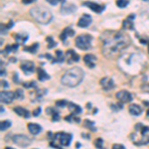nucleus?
Returning a JSON list of instances; mask_svg holds the SVG:
<instances>
[{"mask_svg":"<svg viewBox=\"0 0 149 149\" xmlns=\"http://www.w3.org/2000/svg\"><path fill=\"white\" fill-rule=\"evenodd\" d=\"M47 112L48 113H49V112L51 113L53 121H58V120H60V118H61V117H60V112L57 109H54V107H48Z\"/></svg>","mask_w":149,"mask_h":149,"instance_id":"a878e982","label":"nucleus"},{"mask_svg":"<svg viewBox=\"0 0 149 149\" xmlns=\"http://www.w3.org/2000/svg\"><path fill=\"white\" fill-rule=\"evenodd\" d=\"M65 60V56L63 54V52L61 50H57L56 51V59H55V62H58V63H62Z\"/></svg>","mask_w":149,"mask_h":149,"instance_id":"c756f323","label":"nucleus"},{"mask_svg":"<svg viewBox=\"0 0 149 149\" xmlns=\"http://www.w3.org/2000/svg\"><path fill=\"white\" fill-rule=\"evenodd\" d=\"M65 120H67V121H69V122H80L81 121V119L79 118L78 116H77V114H74V113H71L69 115V116H67V117H65Z\"/></svg>","mask_w":149,"mask_h":149,"instance_id":"c85d7f7f","label":"nucleus"},{"mask_svg":"<svg viewBox=\"0 0 149 149\" xmlns=\"http://www.w3.org/2000/svg\"><path fill=\"white\" fill-rule=\"evenodd\" d=\"M83 5L90 8L91 10H93V12H95V13H97V14L102 13L105 8L104 5H100V4L95 3V2H92V1H85L83 3Z\"/></svg>","mask_w":149,"mask_h":149,"instance_id":"1a4fd4ad","label":"nucleus"},{"mask_svg":"<svg viewBox=\"0 0 149 149\" xmlns=\"http://www.w3.org/2000/svg\"><path fill=\"white\" fill-rule=\"evenodd\" d=\"M130 137L132 139V142L135 145H145V144L149 143V135H142L136 131H134L131 134Z\"/></svg>","mask_w":149,"mask_h":149,"instance_id":"6e6552de","label":"nucleus"},{"mask_svg":"<svg viewBox=\"0 0 149 149\" xmlns=\"http://www.w3.org/2000/svg\"><path fill=\"white\" fill-rule=\"evenodd\" d=\"M84 125L86 128H88L90 130L92 131H97V128L95 127V121H92V120H88V119H86L84 121Z\"/></svg>","mask_w":149,"mask_h":149,"instance_id":"cd10ccee","label":"nucleus"},{"mask_svg":"<svg viewBox=\"0 0 149 149\" xmlns=\"http://www.w3.org/2000/svg\"><path fill=\"white\" fill-rule=\"evenodd\" d=\"M15 39L17 40L18 42H20V43H25V41L28 39V36H25L24 38H22V36H21V35H16Z\"/></svg>","mask_w":149,"mask_h":149,"instance_id":"ea45409f","label":"nucleus"},{"mask_svg":"<svg viewBox=\"0 0 149 149\" xmlns=\"http://www.w3.org/2000/svg\"><path fill=\"white\" fill-rule=\"evenodd\" d=\"M146 117H147V119L149 120V109L147 110V114H146Z\"/></svg>","mask_w":149,"mask_h":149,"instance_id":"09e8293b","label":"nucleus"},{"mask_svg":"<svg viewBox=\"0 0 149 149\" xmlns=\"http://www.w3.org/2000/svg\"><path fill=\"white\" fill-rule=\"evenodd\" d=\"M14 111H15L18 115H20V116L24 117V118H29V117H30V112H29L26 109L22 107H14Z\"/></svg>","mask_w":149,"mask_h":149,"instance_id":"5701e85b","label":"nucleus"},{"mask_svg":"<svg viewBox=\"0 0 149 149\" xmlns=\"http://www.w3.org/2000/svg\"><path fill=\"white\" fill-rule=\"evenodd\" d=\"M35 1V0H22V2L24 4H28V3H31V2Z\"/></svg>","mask_w":149,"mask_h":149,"instance_id":"49530a36","label":"nucleus"},{"mask_svg":"<svg viewBox=\"0 0 149 149\" xmlns=\"http://www.w3.org/2000/svg\"><path fill=\"white\" fill-rule=\"evenodd\" d=\"M47 91L46 90H37L36 92H33L31 93V100L33 102H40V100L43 97V95L46 93Z\"/></svg>","mask_w":149,"mask_h":149,"instance_id":"412c9836","label":"nucleus"},{"mask_svg":"<svg viewBox=\"0 0 149 149\" xmlns=\"http://www.w3.org/2000/svg\"><path fill=\"white\" fill-rule=\"evenodd\" d=\"M46 1L48 2V3L51 4V5L55 6V5H57V4H59V3H64L65 0H46Z\"/></svg>","mask_w":149,"mask_h":149,"instance_id":"4c0bfd02","label":"nucleus"},{"mask_svg":"<svg viewBox=\"0 0 149 149\" xmlns=\"http://www.w3.org/2000/svg\"><path fill=\"white\" fill-rule=\"evenodd\" d=\"M100 86H102V90H104V91L112 90L115 86L113 80H112L110 77H104V78H102V80L100 81Z\"/></svg>","mask_w":149,"mask_h":149,"instance_id":"9d476101","label":"nucleus"},{"mask_svg":"<svg viewBox=\"0 0 149 149\" xmlns=\"http://www.w3.org/2000/svg\"><path fill=\"white\" fill-rule=\"evenodd\" d=\"M15 97L17 100H23L24 98V92L22 90H20V88H17L15 92Z\"/></svg>","mask_w":149,"mask_h":149,"instance_id":"f704fd0d","label":"nucleus"},{"mask_svg":"<svg viewBox=\"0 0 149 149\" xmlns=\"http://www.w3.org/2000/svg\"><path fill=\"white\" fill-rule=\"evenodd\" d=\"M102 144H103V140L102 138H97L95 141V146L97 148H102Z\"/></svg>","mask_w":149,"mask_h":149,"instance_id":"e433bc0d","label":"nucleus"},{"mask_svg":"<svg viewBox=\"0 0 149 149\" xmlns=\"http://www.w3.org/2000/svg\"><path fill=\"white\" fill-rule=\"evenodd\" d=\"M31 17L34 20H36V22L40 23V24H48L51 22L53 16L52 13L50 12V10L46 7H42V6H34L30 9L29 11Z\"/></svg>","mask_w":149,"mask_h":149,"instance_id":"20e7f679","label":"nucleus"},{"mask_svg":"<svg viewBox=\"0 0 149 149\" xmlns=\"http://www.w3.org/2000/svg\"><path fill=\"white\" fill-rule=\"evenodd\" d=\"M1 84H2V86H4V88H9V85L6 81H1Z\"/></svg>","mask_w":149,"mask_h":149,"instance_id":"a18cd8bd","label":"nucleus"},{"mask_svg":"<svg viewBox=\"0 0 149 149\" xmlns=\"http://www.w3.org/2000/svg\"><path fill=\"white\" fill-rule=\"evenodd\" d=\"M97 57L93 54H88L84 57V62H85L86 66L88 67L90 69L95 68V65H97Z\"/></svg>","mask_w":149,"mask_h":149,"instance_id":"4468645a","label":"nucleus"},{"mask_svg":"<svg viewBox=\"0 0 149 149\" xmlns=\"http://www.w3.org/2000/svg\"><path fill=\"white\" fill-rule=\"evenodd\" d=\"M143 109L142 107H140L139 104H136V103H132L131 105H129V112L134 115V116H138V115H140L142 113Z\"/></svg>","mask_w":149,"mask_h":149,"instance_id":"6ab92c4d","label":"nucleus"},{"mask_svg":"<svg viewBox=\"0 0 149 149\" xmlns=\"http://www.w3.org/2000/svg\"><path fill=\"white\" fill-rule=\"evenodd\" d=\"M141 90H142L144 93H149V84H145V85H143L142 86H141Z\"/></svg>","mask_w":149,"mask_h":149,"instance_id":"79ce46f5","label":"nucleus"},{"mask_svg":"<svg viewBox=\"0 0 149 149\" xmlns=\"http://www.w3.org/2000/svg\"><path fill=\"white\" fill-rule=\"evenodd\" d=\"M23 86L27 88H37V83L34 81H28V83H24Z\"/></svg>","mask_w":149,"mask_h":149,"instance_id":"72a5a7b5","label":"nucleus"},{"mask_svg":"<svg viewBox=\"0 0 149 149\" xmlns=\"http://www.w3.org/2000/svg\"><path fill=\"white\" fill-rule=\"evenodd\" d=\"M38 47H39V44L35 43V44H33L31 47H25L24 48V51H28V52H30L31 54H35L36 51L38 50Z\"/></svg>","mask_w":149,"mask_h":149,"instance_id":"7c9ffc66","label":"nucleus"},{"mask_svg":"<svg viewBox=\"0 0 149 149\" xmlns=\"http://www.w3.org/2000/svg\"><path fill=\"white\" fill-rule=\"evenodd\" d=\"M12 141L17 146H20V147H27L32 143V139L28 137L27 135H24V134H16V135H14L12 137Z\"/></svg>","mask_w":149,"mask_h":149,"instance_id":"0eeeda50","label":"nucleus"},{"mask_svg":"<svg viewBox=\"0 0 149 149\" xmlns=\"http://www.w3.org/2000/svg\"><path fill=\"white\" fill-rule=\"evenodd\" d=\"M18 49V44H14V45H9V46L6 47V49L4 51H2V54L5 53V55H8L9 53H12V52H15L17 51Z\"/></svg>","mask_w":149,"mask_h":149,"instance_id":"bb28decb","label":"nucleus"},{"mask_svg":"<svg viewBox=\"0 0 149 149\" xmlns=\"http://www.w3.org/2000/svg\"><path fill=\"white\" fill-rule=\"evenodd\" d=\"M85 73L83 69L80 67H74L68 70L61 79V83L64 86H69V88H74V86H79L84 80Z\"/></svg>","mask_w":149,"mask_h":149,"instance_id":"7ed1b4c3","label":"nucleus"},{"mask_svg":"<svg viewBox=\"0 0 149 149\" xmlns=\"http://www.w3.org/2000/svg\"><path fill=\"white\" fill-rule=\"evenodd\" d=\"M92 41H93V37L88 34H81L80 36L76 38V46L79 48L80 50H88L92 47Z\"/></svg>","mask_w":149,"mask_h":149,"instance_id":"39448f33","label":"nucleus"},{"mask_svg":"<svg viewBox=\"0 0 149 149\" xmlns=\"http://www.w3.org/2000/svg\"><path fill=\"white\" fill-rule=\"evenodd\" d=\"M28 130L30 131L31 134L33 135H37L42 131V126L38 123H29L28 124Z\"/></svg>","mask_w":149,"mask_h":149,"instance_id":"aec40b11","label":"nucleus"},{"mask_svg":"<svg viewBox=\"0 0 149 149\" xmlns=\"http://www.w3.org/2000/svg\"><path fill=\"white\" fill-rule=\"evenodd\" d=\"M117 100L120 102H129L132 100V95L128 91H119L118 93L115 95Z\"/></svg>","mask_w":149,"mask_h":149,"instance_id":"9b49d317","label":"nucleus"},{"mask_svg":"<svg viewBox=\"0 0 149 149\" xmlns=\"http://www.w3.org/2000/svg\"><path fill=\"white\" fill-rule=\"evenodd\" d=\"M144 1H147V0H144Z\"/></svg>","mask_w":149,"mask_h":149,"instance_id":"3c124183","label":"nucleus"},{"mask_svg":"<svg viewBox=\"0 0 149 149\" xmlns=\"http://www.w3.org/2000/svg\"><path fill=\"white\" fill-rule=\"evenodd\" d=\"M66 58H67L68 64L77 63V62H79V60H80V56H79L74 50H68V51L66 52Z\"/></svg>","mask_w":149,"mask_h":149,"instance_id":"2eb2a0df","label":"nucleus"},{"mask_svg":"<svg viewBox=\"0 0 149 149\" xmlns=\"http://www.w3.org/2000/svg\"><path fill=\"white\" fill-rule=\"evenodd\" d=\"M36 72H37L38 80H39V81H44L49 80V79H50V76L46 73V72H45V70H44V69H42V68H37V69H36Z\"/></svg>","mask_w":149,"mask_h":149,"instance_id":"b1692460","label":"nucleus"},{"mask_svg":"<svg viewBox=\"0 0 149 149\" xmlns=\"http://www.w3.org/2000/svg\"><path fill=\"white\" fill-rule=\"evenodd\" d=\"M14 98H16L15 93L6 92V91H3V92L0 93V100H1V102H4V103L12 102L14 100Z\"/></svg>","mask_w":149,"mask_h":149,"instance_id":"ddd939ff","label":"nucleus"},{"mask_svg":"<svg viewBox=\"0 0 149 149\" xmlns=\"http://www.w3.org/2000/svg\"><path fill=\"white\" fill-rule=\"evenodd\" d=\"M72 138L73 135L71 133H66V132H58L54 135V139L53 141H56L58 142L60 146H63V147H68L71 144Z\"/></svg>","mask_w":149,"mask_h":149,"instance_id":"423d86ee","label":"nucleus"},{"mask_svg":"<svg viewBox=\"0 0 149 149\" xmlns=\"http://www.w3.org/2000/svg\"><path fill=\"white\" fill-rule=\"evenodd\" d=\"M133 20H134V15H129L125 20L122 23V28L124 30H133L134 29V24H133Z\"/></svg>","mask_w":149,"mask_h":149,"instance_id":"a211bd4d","label":"nucleus"},{"mask_svg":"<svg viewBox=\"0 0 149 149\" xmlns=\"http://www.w3.org/2000/svg\"><path fill=\"white\" fill-rule=\"evenodd\" d=\"M110 107H112V109H113V110H120L122 107H123L121 103H118V104H111Z\"/></svg>","mask_w":149,"mask_h":149,"instance_id":"a19ab883","label":"nucleus"},{"mask_svg":"<svg viewBox=\"0 0 149 149\" xmlns=\"http://www.w3.org/2000/svg\"><path fill=\"white\" fill-rule=\"evenodd\" d=\"M20 67L25 74H30L35 71V65L32 61H23Z\"/></svg>","mask_w":149,"mask_h":149,"instance_id":"f8f14e48","label":"nucleus"},{"mask_svg":"<svg viewBox=\"0 0 149 149\" xmlns=\"http://www.w3.org/2000/svg\"><path fill=\"white\" fill-rule=\"evenodd\" d=\"M46 40H47V42L49 43V45H48V48H49V49H52V48H54L57 45V43L55 42L54 39L51 37H47Z\"/></svg>","mask_w":149,"mask_h":149,"instance_id":"c9c22d12","label":"nucleus"},{"mask_svg":"<svg viewBox=\"0 0 149 149\" xmlns=\"http://www.w3.org/2000/svg\"><path fill=\"white\" fill-rule=\"evenodd\" d=\"M129 4V0H116V5L119 8H125Z\"/></svg>","mask_w":149,"mask_h":149,"instance_id":"473e14b6","label":"nucleus"},{"mask_svg":"<svg viewBox=\"0 0 149 149\" xmlns=\"http://www.w3.org/2000/svg\"><path fill=\"white\" fill-rule=\"evenodd\" d=\"M67 104H68V102H67V100H58V102H56L57 107H66Z\"/></svg>","mask_w":149,"mask_h":149,"instance_id":"58836bf2","label":"nucleus"},{"mask_svg":"<svg viewBox=\"0 0 149 149\" xmlns=\"http://www.w3.org/2000/svg\"><path fill=\"white\" fill-rule=\"evenodd\" d=\"M10 126H11V122L9 120L1 121V124H0V130L3 132V131H5L6 129H8Z\"/></svg>","mask_w":149,"mask_h":149,"instance_id":"2f4dec72","label":"nucleus"},{"mask_svg":"<svg viewBox=\"0 0 149 149\" xmlns=\"http://www.w3.org/2000/svg\"><path fill=\"white\" fill-rule=\"evenodd\" d=\"M100 39L102 41V55L107 59H116L131 45L128 35L121 31H105Z\"/></svg>","mask_w":149,"mask_h":149,"instance_id":"f257e3e1","label":"nucleus"},{"mask_svg":"<svg viewBox=\"0 0 149 149\" xmlns=\"http://www.w3.org/2000/svg\"><path fill=\"white\" fill-rule=\"evenodd\" d=\"M76 10H77V8L73 3H67V2H64L63 5L61 6V13L64 14V15H66V14H72Z\"/></svg>","mask_w":149,"mask_h":149,"instance_id":"dca6fc26","label":"nucleus"},{"mask_svg":"<svg viewBox=\"0 0 149 149\" xmlns=\"http://www.w3.org/2000/svg\"><path fill=\"white\" fill-rule=\"evenodd\" d=\"M74 35V31L72 29L71 27H67L64 29V31L62 32V34L60 35V39H61L63 42H65V40L68 37H72V36Z\"/></svg>","mask_w":149,"mask_h":149,"instance_id":"4be33fe9","label":"nucleus"},{"mask_svg":"<svg viewBox=\"0 0 149 149\" xmlns=\"http://www.w3.org/2000/svg\"><path fill=\"white\" fill-rule=\"evenodd\" d=\"M146 66H147V59L141 52H123L119 57V69L123 73L130 76L142 73Z\"/></svg>","mask_w":149,"mask_h":149,"instance_id":"f03ea898","label":"nucleus"},{"mask_svg":"<svg viewBox=\"0 0 149 149\" xmlns=\"http://www.w3.org/2000/svg\"><path fill=\"white\" fill-rule=\"evenodd\" d=\"M10 61H11V62H13V63H15V62H16V59H15V58H11Z\"/></svg>","mask_w":149,"mask_h":149,"instance_id":"de8ad7c7","label":"nucleus"},{"mask_svg":"<svg viewBox=\"0 0 149 149\" xmlns=\"http://www.w3.org/2000/svg\"><path fill=\"white\" fill-rule=\"evenodd\" d=\"M67 107H68L69 110L71 111V113H74V114H77V115H78L79 113H81V107H80V105H78V104H76V103L68 102Z\"/></svg>","mask_w":149,"mask_h":149,"instance_id":"393cba45","label":"nucleus"},{"mask_svg":"<svg viewBox=\"0 0 149 149\" xmlns=\"http://www.w3.org/2000/svg\"><path fill=\"white\" fill-rule=\"evenodd\" d=\"M148 53H149V45H148Z\"/></svg>","mask_w":149,"mask_h":149,"instance_id":"8fccbe9b","label":"nucleus"},{"mask_svg":"<svg viewBox=\"0 0 149 149\" xmlns=\"http://www.w3.org/2000/svg\"><path fill=\"white\" fill-rule=\"evenodd\" d=\"M112 148L113 149H124L125 146L122 145V144H113V145H112Z\"/></svg>","mask_w":149,"mask_h":149,"instance_id":"37998d69","label":"nucleus"},{"mask_svg":"<svg viewBox=\"0 0 149 149\" xmlns=\"http://www.w3.org/2000/svg\"><path fill=\"white\" fill-rule=\"evenodd\" d=\"M41 113V107H37V109H35L34 111H33V115L34 116H38Z\"/></svg>","mask_w":149,"mask_h":149,"instance_id":"c03bdc74","label":"nucleus"},{"mask_svg":"<svg viewBox=\"0 0 149 149\" xmlns=\"http://www.w3.org/2000/svg\"><path fill=\"white\" fill-rule=\"evenodd\" d=\"M93 19H92V16H90L88 14H84L83 16L80 18L78 22V26L79 27H81V28H86L88 26H90V24L92 23Z\"/></svg>","mask_w":149,"mask_h":149,"instance_id":"f3484780","label":"nucleus"}]
</instances>
